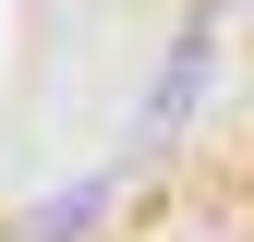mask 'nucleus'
Instances as JSON below:
<instances>
[{"label": "nucleus", "instance_id": "nucleus-1", "mask_svg": "<svg viewBox=\"0 0 254 242\" xmlns=\"http://www.w3.org/2000/svg\"><path fill=\"white\" fill-rule=\"evenodd\" d=\"M206 73H218V12H182L170 60H157V97H145V158L194 133V109H206Z\"/></svg>", "mask_w": 254, "mask_h": 242}, {"label": "nucleus", "instance_id": "nucleus-2", "mask_svg": "<svg viewBox=\"0 0 254 242\" xmlns=\"http://www.w3.org/2000/svg\"><path fill=\"white\" fill-rule=\"evenodd\" d=\"M109 194H121V170H97V182H61V194H37V206L12 218V242H85Z\"/></svg>", "mask_w": 254, "mask_h": 242}]
</instances>
